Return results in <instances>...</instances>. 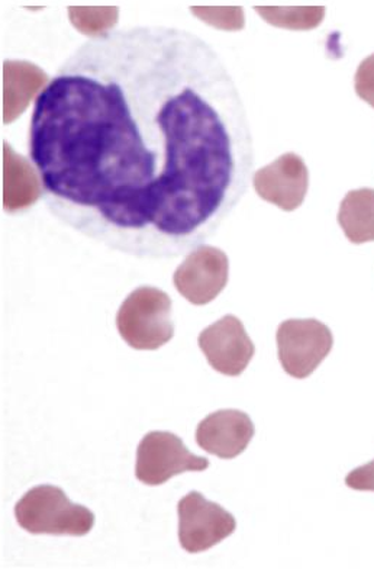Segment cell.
<instances>
[{"label":"cell","mask_w":374,"mask_h":570,"mask_svg":"<svg viewBox=\"0 0 374 570\" xmlns=\"http://www.w3.org/2000/svg\"><path fill=\"white\" fill-rule=\"evenodd\" d=\"M345 485L356 491H374V460L350 472Z\"/></svg>","instance_id":"obj_18"},{"label":"cell","mask_w":374,"mask_h":570,"mask_svg":"<svg viewBox=\"0 0 374 570\" xmlns=\"http://www.w3.org/2000/svg\"><path fill=\"white\" fill-rule=\"evenodd\" d=\"M209 460L196 456L176 434L151 431L137 449L136 476L144 485H163L185 472H204Z\"/></svg>","instance_id":"obj_5"},{"label":"cell","mask_w":374,"mask_h":570,"mask_svg":"<svg viewBox=\"0 0 374 570\" xmlns=\"http://www.w3.org/2000/svg\"><path fill=\"white\" fill-rule=\"evenodd\" d=\"M254 424L246 412L223 410L200 421L196 443L206 453L232 460L246 452L254 438Z\"/></svg>","instance_id":"obj_10"},{"label":"cell","mask_w":374,"mask_h":570,"mask_svg":"<svg viewBox=\"0 0 374 570\" xmlns=\"http://www.w3.org/2000/svg\"><path fill=\"white\" fill-rule=\"evenodd\" d=\"M180 546L189 553H203L237 530L234 515L223 507L206 500L200 492L187 493L179 505Z\"/></svg>","instance_id":"obj_6"},{"label":"cell","mask_w":374,"mask_h":570,"mask_svg":"<svg viewBox=\"0 0 374 570\" xmlns=\"http://www.w3.org/2000/svg\"><path fill=\"white\" fill-rule=\"evenodd\" d=\"M354 88L358 98L374 108V52L360 63L354 78Z\"/></svg>","instance_id":"obj_17"},{"label":"cell","mask_w":374,"mask_h":570,"mask_svg":"<svg viewBox=\"0 0 374 570\" xmlns=\"http://www.w3.org/2000/svg\"><path fill=\"white\" fill-rule=\"evenodd\" d=\"M30 156L52 217L147 258L180 256L213 236L254 165L227 66L204 38L163 26L76 48L33 105Z\"/></svg>","instance_id":"obj_1"},{"label":"cell","mask_w":374,"mask_h":570,"mask_svg":"<svg viewBox=\"0 0 374 570\" xmlns=\"http://www.w3.org/2000/svg\"><path fill=\"white\" fill-rule=\"evenodd\" d=\"M19 527L31 534L75 535L83 538L95 527L89 508L73 504L59 487L32 488L18 501Z\"/></svg>","instance_id":"obj_2"},{"label":"cell","mask_w":374,"mask_h":570,"mask_svg":"<svg viewBox=\"0 0 374 570\" xmlns=\"http://www.w3.org/2000/svg\"><path fill=\"white\" fill-rule=\"evenodd\" d=\"M338 224L353 244L374 242V189L350 190L339 205Z\"/></svg>","instance_id":"obj_13"},{"label":"cell","mask_w":374,"mask_h":570,"mask_svg":"<svg viewBox=\"0 0 374 570\" xmlns=\"http://www.w3.org/2000/svg\"><path fill=\"white\" fill-rule=\"evenodd\" d=\"M283 371L295 380H306L327 358L334 337L318 320H287L276 334Z\"/></svg>","instance_id":"obj_4"},{"label":"cell","mask_w":374,"mask_h":570,"mask_svg":"<svg viewBox=\"0 0 374 570\" xmlns=\"http://www.w3.org/2000/svg\"><path fill=\"white\" fill-rule=\"evenodd\" d=\"M42 196L41 176L26 157L3 142V208L8 214L30 209Z\"/></svg>","instance_id":"obj_12"},{"label":"cell","mask_w":374,"mask_h":570,"mask_svg":"<svg viewBox=\"0 0 374 570\" xmlns=\"http://www.w3.org/2000/svg\"><path fill=\"white\" fill-rule=\"evenodd\" d=\"M71 26L83 36H107L118 23V8H69Z\"/></svg>","instance_id":"obj_15"},{"label":"cell","mask_w":374,"mask_h":570,"mask_svg":"<svg viewBox=\"0 0 374 570\" xmlns=\"http://www.w3.org/2000/svg\"><path fill=\"white\" fill-rule=\"evenodd\" d=\"M48 75L41 67L23 60L3 63V124L21 117L31 100L47 88ZM41 95V94H40Z\"/></svg>","instance_id":"obj_11"},{"label":"cell","mask_w":374,"mask_h":570,"mask_svg":"<svg viewBox=\"0 0 374 570\" xmlns=\"http://www.w3.org/2000/svg\"><path fill=\"white\" fill-rule=\"evenodd\" d=\"M227 254L213 246H200L181 263L173 282L176 289L194 305H206L218 298L228 284Z\"/></svg>","instance_id":"obj_7"},{"label":"cell","mask_w":374,"mask_h":570,"mask_svg":"<svg viewBox=\"0 0 374 570\" xmlns=\"http://www.w3.org/2000/svg\"><path fill=\"white\" fill-rule=\"evenodd\" d=\"M191 13L210 27L224 31H239L246 26L242 8H191Z\"/></svg>","instance_id":"obj_16"},{"label":"cell","mask_w":374,"mask_h":570,"mask_svg":"<svg viewBox=\"0 0 374 570\" xmlns=\"http://www.w3.org/2000/svg\"><path fill=\"white\" fill-rule=\"evenodd\" d=\"M199 347L209 365L223 375L237 377L252 362L256 347L242 321L225 315L199 335Z\"/></svg>","instance_id":"obj_8"},{"label":"cell","mask_w":374,"mask_h":570,"mask_svg":"<svg viewBox=\"0 0 374 570\" xmlns=\"http://www.w3.org/2000/svg\"><path fill=\"white\" fill-rule=\"evenodd\" d=\"M117 327L129 347L157 350L165 346L175 335L170 296L157 287H138L119 308Z\"/></svg>","instance_id":"obj_3"},{"label":"cell","mask_w":374,"mask_h":570,"mask_svg":"<svg viewBox=\"0 0 374 570\" xmlns=\"http://www.w3.org/2000/svg\"><path fill=\"white\" fill-rule=\"evenodd\" d=\"M254 189L262 199L292 213L304 204L309 188V171L295 153H286L253 176Z\"/></svg>","instance_id":"obj_9"},{"label":"cell","mask_w":374,"mask_h":570,"mask_svg":"<svg viewBox=\"0 0 374 570\" xmlns=\"http://www.w3.org/2000/svg\"><path fill=\"white\" fill-rule=\"evenodd\" d=\"M270 26L286 30L308 31L324 21V8H254Z\"/></svg>","instance_id":"obj_14"}]
</instances>
